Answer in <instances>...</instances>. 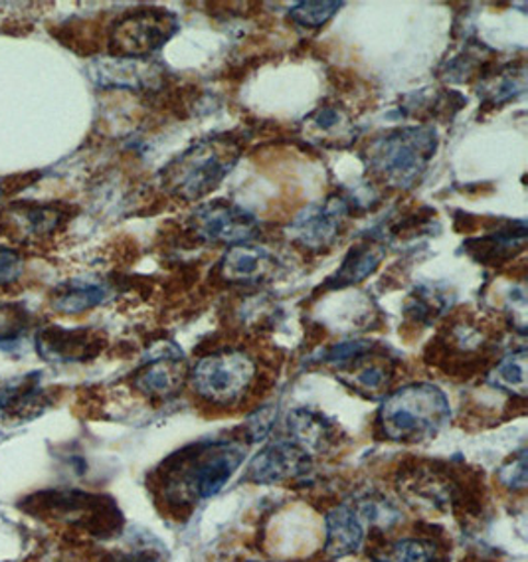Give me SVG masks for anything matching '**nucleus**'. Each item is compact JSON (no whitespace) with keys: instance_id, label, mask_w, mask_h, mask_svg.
<instances>
[{"instance_id":"f257e3e1","label":"nucleus","mask_w":528,"mask_h":562,"mask_svg":"<svg viewBox=\"0 0 528 562\" xmlns=\"http://www.w3.org/2000/svg\"><path fill=\"white\" fill-rule=\"evenodd\" d=\"M244 460L238 442L192 443L172 456L165 468V493L172 502L209 499L228 483Z\"/></svg>"},{"instance_id":"f03ea898","label":"nucleus","mask_w":528,"mask_h":562,"mask_svg":"<svg viewBox=\"0 0 528 562\" xmlns=\"http://www.w3.org/2000/svg\"><path fill=\"white\" fill-rule=\"evenodd\" d=\"M438 149L436 130L428 125L389 131L370 140L364 162L370 175L390 189H412Z\"/></svg>"},{"instance_id":"7ed1b4c3","label":"nucleus","mask_w":528,"mask_h":562,"mask_svg":"<svg viewBox=\"0 0 528 562\" xmlns=\"http://www.w3.org/2000/svg\"><path fill=\"white\" fill-rule=\"evenodd\" d=\"M239 143L232 137H204L160 172V184L170 196L192 202L204 199L226 179L239 159Z\"/></svg>"},{"instance_id":"20e7f679","label":"nucleus","mask_w":528,"mask_h":562,"mask_svg":"<svg viewBox=\"0 0 528 562\" xmlns=\"http://www.w3.org/2000/svg\"><path fill=\"white\" fill-rule=\"evenodd\" d=\"M448 420L446 394L428 382L392 392L379 412V426L392 442H424L434 438Z\"/></svg>"},{"instance_id":"39448f33","label":"nucleus","mask_w":528,"mask_h":562,"mask_svg":"<svg viewBox=\"0 0 528 562\" xmlns=\"http://www.w3.org/2000/svg\"><path fill=\"white\" fill-rule=\"evenodd\" d=\"M256 379V362L238 349H220L196 362L190 384L204 401L228 406L249 391Z\"/></svg>"},{"instance_id":"423d86ee","label":"nucleus","mask_w":528,"mask_h":562,"mask_svg":"<svg viewBox=\"0 0 528 562\" xmlns=\"http://www.w3.org/2000/svg\"><path fill=\"white\" fill-rule=\"evenodd\" d=\"M177 31V14L162 9H137L111 26L110 52L113 58L143 60L160 50Z\"/></svg>"},{"instance_id":"0eeeda50","label":"nucleus","mask_w":528,"mask_h":562,"mask_svg":"<svg viewBox=\"0 0 528 562\" xmlns=\"http://www.w3.org/2000/svg\"><path fill=\"white\" fill-rule=\"evenodd\" d=\"M258 221L234 202L212 201L192 212L182 238L192 244H246L258 236Z\"/></svg>"},{"instance_id":"6e6552de","label":"nucleus","mask_w":528,"mask_h":562,"mask_svg":"<svg viewBox=\"0 0 528 562\" xmlns=\"http://www.w3.org/2000/svg\"><path fill=\"white\" fill-rule=\"evenodd\" d=\"M355 212L352 199L340 192L330 194L317 204H310L305 211L295 216L288 228L290 240L307 251H323L339 240L340 232L350 214Z\"/></svg>"},{"instance_id":"1a4fd4ad","label":"nucleus","mask_w":528,"mask_h":562,"mask_svg":"<svg viewBox=\"0 0 528 562\" xmlns=\"http://www.w3.org/2000/svg\"><path fill=\"white\" fill-rule=\"evenodd\" d=\"M70 211L71 206L61 202H14L0 214V231L14 232V240H38L60 231L70 221Z\"/></svg>"},{"instance_id":"9d476101","label":"nucleus","mask_w":528,"mask_h":562,"mask_svg":"<svg viewBox=\"0 0 528 562\" xmlns=\"http://www.w3.org/2000/svg\"><path fill=\"white\" fill-rule=\"evenodd\" d=\"M278 260L271 251L251 244L229 246L218 261L214 276L226 285H259L276 276Z\"/></svg>"},{"instance_id":"9b49d317","label":"nucleus","mask_w":528,"mask_h":562,"mask_svg":"<svg viewBox=\"0 0 528 562\" xmlns=\"http://www.w3.org/2000/svg\"><path fill=\"white\" fill-rule=\"evenodd\" d=\"M105 347V337L93 329L44 327L36 335V351L46 361H91Z\"/></svg>"},{"instance_id":"f8f14e48","label":"nucleus","mask_w":528,"mask_h":562,"mask_svg":"<svg viewBox=\"0 0 528 562\" xmlns=\"http://www.w3.org/2000/svg\"><path fill=\"white\" fill-rule=\"evenodd\" d=\"M310 470V456L291 440L268 443L251 460L246 480L254 483H281Z\"/></svg>"},{"instance_id":"ddd939ff","label":"nucleus","mask_w":528,"mask_h":562,"mask_svg":"<svg viewBox=\"0 0 528 562\" xmlns=\"http://www.w3.org/2000/svg\"><path fill=\"white\" fill-rule=\"evenodd\" d=\"M527 224L525 222H501L495 231H488L481 238H469L463 248L473 260L483 266H505L525 250Z\"/></svg>"},{"instance_id":"4468645a","label":"nucleus","mask_w":528,"mask_h":562,"mask_svg":"<svg viewBox=\"0 0 528 562\" xmlns=\"http://www.w3.org/2000/svg\"><path fill=\"white\" fill-rule=\"evenodd\" d=\"M182 376H184L182 352L169 342L165 352H157L153 359H147L139 371L135 372L133 386L153 398L157 396L165 398L179 391Z\"/></svg>"},{"instance_id":"2eb2a0df","label":"nucleus","mask_w":528,"mask_h":562,"mask_svg":"<svg viewBox=\"0 0 528 562\" xmlns=\"http://www.w3.org/2000/svg\"><path fill=\"white\" fill-rule=\"evenodd\" d=\"M384 258L386 246L377 236L360 241L350 248L337 273L325 283V290H345L350 285H357L379 270Z\"/></svg>"},{"instance_id":"dca6fc26","label":"nucleus","mask_w":528,"mask_h":562,"mask_svg":"<svg viewBox=\"0 0 528 562\" xmlns=\"http://www.w3.org/2000/svg\"><path fill=\"white\" fill-rule=\"evenodd\" d=\"M364 542V527L359 513L347 505L335 507L327 515V542L325 549L330 557H347L359 551Z\"/></svg>"},{"instance_id":"f3484780","label":"nucleus","mask_w":528,"mask_h":562,"mask_svg":"<svg viewBox=\"0 0 528 562\" xmlns=\"http://www.w3.org/2000/svg\"><path fill=\"white\" fill-rule=\"evenodd\" d=\"M288 428L291 442L300 446L307 456L327 452L330 443L335 442V430L330 422L325 420L317 412H291Z\"/></svg>"},{"instance_id":"a211bd4d","label":"nucleus","mask_w":528,"mask_h":562,"mask_svg":"<svg viewBox=\"0 0 528 562\" xmlns=\"http://www.w3.org/2000/svg\"><path fill=\"white\" fill-rule=\"evenodd\" d=\"M105 295L108 292L100 283L83 280L66 281L52 293L50 305L54 312L78 315L90 312L105 302Z\"/></svg>"},{"instance_id":"6ab92c4d","label":"nucleus","mask_w":528,"mask_h":562,"mask_svg":"<svg viewBox=\"0 0 528 562\" xmlns=\"http://www.w3.org/2000/svg\"><path fill=\"white\" fill-rule=\"evenodd\" d=\"M448 307L449 297L446 293H439L436 288H419L418 292L409 295L406 317L414 325H431Z\"/></svg>"},{"instance_id":"aec40b11","label":"nucleus","mask_w":528,"mask_h":562,"mask_svg":"<svg viewBox=\"0 0 528 562\" xmlns=\"http://www.w3.org/2000/svg\"><path fill=\"white\" fill-rule=\"evenodd\" d=\"M374 562H436V547L424 539H402L372 552Z\"/></svg>"},{"instance_id":"412c9836","label":"nucleus","mask_w":528,"mask_h":562,"mask_svg":"<svg viewBox=\"0 0 528 562\" xmlns=\"http://www.w3.org/2000/svg\"><path fill=\"white\" fill-rule=\"evenodd\" d=\"M491 382L497 389L525 396V392H527V352L525 349L510 352L505 359H501L497 369L491 374Z\"/></svg>"},{"instance_id":"4be33fe9","label":"nucleus","mask_w":528,"mask_h":562,"mask_svg":"<svg viewBox=\"0 0 528 562\" xmlns=\"http://www.w3.org/2000/svg\"><path fill=\"white\" fill-rule=\"evenodd\" d=\"M340 2H301L290 11V21L303 29H321L339 12Z\"/></svg>"},{"instance_id":"5701e85b","label":"nucleus","mask_w":528,"mask_h":562,"mask_svg":"<svg viewBox=\"0 0 528 562\" xmlns=\"http://www.w3.org/2000/svg\"><path fill=\"white\" fill-rule=\"evenodd\" d=\"M29 325V312L11 303V305H0V342L16 341L21 333Z\"/></svg>"},{"instance_id":"b1692460","label":"nucleus","mask_w":528,"mask_h":562,"mask_svg":"<svg viewBox=\"0 0 528 562\" xmlns=\"http://www.w3.org/2000/svg\"><path fill=\"white\" fill-rule=\"evenodd\" d=\"M310 121L315 130L325 135H333L337 131L339 133L342 131V127L349 123V117L339 105H321L319 110L311 115Z\"/></svg>"},{"instance_id":"393cba45","label":"nucleus","mask_w":528,"mask_h":562,"mask_svg":"<svg viewBox=\"0 0 528 562\" xmlns=\"http://www.w3.org/2000/svg\"><path fill=\"white\" fill-rule=\"evenodd\" d=\"M24 270L21 251L11 248H0V288H7L19 281Z\"/></svg>"},{"instance_id":"a878e982","label":"nucleus","mask_w":528,"mask_h":562,"mask_svg":"<svg viewBox=\"0 0 528 562\" xmlns=\"http://www.w3.org/2000/svg\"><path fill=\"white\" fill-rule=\"evenodd\" d=\"M498 480L513 490H525L527 487V456L525 452L518 456L517 460L503 465Z\"/></svg>"}]
</instances>
